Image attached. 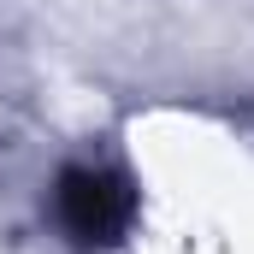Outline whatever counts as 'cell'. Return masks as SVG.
Returning <instances> with one entry per match:
<instances>
[{
	"label": "cell",
	"instance_id": "obj_1",
	"mask_svg": "<svg viewBox=\"0 0 254 254\" xmlns=\"http://www.w3.org/2000/svg\"><path fill=\"white\" fill-rule=\"evenodd\" d=\"M130 213H136V195L107 166H65L54 184V219H60L65 243L83 254L113 249L130 231Z\"/></svg>",
	"mask_w": 254,
	"mask_h": 254
}]
</instances>
